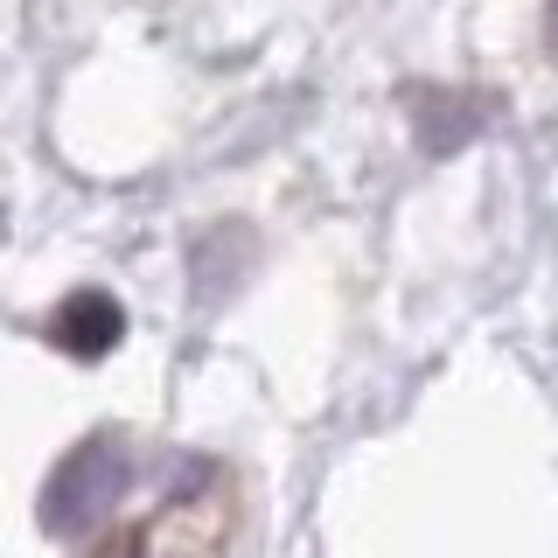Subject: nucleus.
I'll return each instance as SVG.
<instances>
[{
    "mask_svg": "<svg viewBox=\"0 0 558 558\" xmlns=\"http://www.w3.org/2000/svg\"><path fill=\"white\" fill-rule=\"evenodd\" d=\"M545 49H551V63H558V0H545Z\"/></svg>",
    "mask_w": 558,
    "mask_h": 558,
    "instance_id": "39448f33",
    "label": "nucleus"
},
{
    "mask_svg": "<svg viewBox=\"0 0 558 558\" xmlns=\"http://www.w3.org/2000/svg\"><path fill=\"white\" fill-rule=\"evenodd\" d=\"M231 531H238L231 488H223V482H196V488H182L154 523L112 537L98 558H231Z\"/></svg>",
    "mask_w": 558,
    "mask_h": 558,
    "instance_id": "f257e3e1",
    "label": "nucleus"
},
{
    "mask_svg": "<svg viewBox=\"0 0 558 558\" xmlns=\"http://www.w3.org/2000/svg\"><path fill=\"white\" fill-rule=\"evenodd\" d=\"M119 488H126V447L92 433V440H77L49 468L43 496H35V523H43L49 537H84L92 517H105L119 502Z\"/></svg>",
    "mask_w": 558,
    "mask_h": 558,
    "instance_id": "f03ea898",
    "label": "nucleus"
},
{
    "mask_svg": "<svg viewBox=\"0 0 558 558\" xmlns=\"http://www.w3.org/2000/svg\"><path fill=\"white\" fill-rule=\"evenodd\" d=\"M405 105H412V133L433 161L461 154L475 133H488L502 119V98L496 92H453V84H405Z\"/></svg>",
    "mask_w": 558,
    "mask_h": 558,
    "instance_id": "7ed1b4c3",
    "label": "nucleus"
},
{
    "mask_svg": "<svg viewBox=\"0 0 558 558\" xmlns=\"http://www.w3.org/2000/svg\"><path fill=\"white\" fill-rule=\"evenodd\" d=\"M43 336L63 349V356H77V363H98V356H112L119 336H126V307L112 301L105 287H77V293H63L57 314L43 322Z\"/></svg>",
    "mask_w": 558,
    "mask_h": 558,
    "instance_id": "20e7f679",
    "label": "nucleus"
}]
</instances>
